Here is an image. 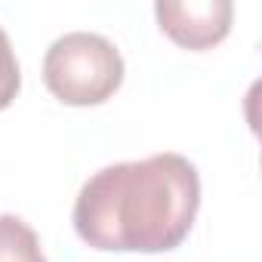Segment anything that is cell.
Here are the masks:
<instances>
[{
	"mask_svg": "<svg viewBox=\"0 0 262 262\" xmlns=\"http://www.w3.org/2000/svg\"><path fill=\"white\" fill-rule=\"evenodd\" d=\"M201 176L182 155L120 161L93 173L74 201V231L111 253L176 250L198 216Z\"/></svg>",
	"mask_w": 262,
	"mask_h": 262,
	"instance_id": "6da1fadb",
	"label": "cell"
},
{
	"mask_svg": "<svg viewBox=\"0 0 262 262\" xmlns=\"http://www.w3.org/2000/svg\"><path fill=\"white\" fill-rule=\"evenodd\" d=\"M43 83L65 105H102L123 83V59L108 37L71 31L50 43L43 56Z\"/></svg>",
	"mask_w": 262,
	"mask_h": 262,
	"instance_id": "7a4b0ae2",
	"label": "cell"
},
{
	"mask_svg": "<svg viewBox=\"0 0 262 262\" xmlns=\"http://www.w3.org/2000/svg\"><path fill=\"white\" fill-rule=\"evenodd\" d=\"M161 31L182 50H210L231 31V0H158Z\"/></svg>",
	"mask_w": 262,
	"mask_h": 262,
	"instance_id": "3957f363",
	"label": "cell"
},
{
	"mask_svg": "<svg viewBox=\"0 0 262 262\" xmlns=\"http://www.w3.org/2000/svg\"><path fill=\"white\" fill-rule=\"evenodd\" d=\"M0 262H47L34 228L13 213L0 216Z\"/></svg>",
	"mask_w": 262,
	"mask_h": 262,
	"instance_id": "277c9868",
	"label": "cell"
},
{
	"mask_svg": "<svg viewBox=\"0 0 262 262\" xmlns=\"http://www.w3.org/2000/svg\"><path fill=\"white\" fill-rule=\"evenodd\" d=\"M19 86H22V71L7 31L0 28V111L13 105V99L19 96Z\"/></svg>",
	"mask_w": 262,
	"mask_h": 262,
	"instance_id": "5b68a950",
	"label": "cell"
}]
</instances>
